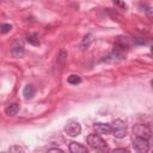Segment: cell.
Instances as JSON below:
<instances>
[{
    "label": "cell",
    "instance_id": "1",
    "mask_svg": "<svg viewBox=\"0 0 153 153\" xmlns=\"http://www.w3.org/2000/svg\"><path fill=\"white\" fill-rule=\"evenodd\" d=\"M110 127H111V133L115 135V137L122 139L127 135V127L122 120H115L110 124Z\"/></svg>",
    "mask_w": 153,
    "mask_h": 153
},
{
    "label": "cell",
    "instance_id": "2",
    "mask_svg": "<svg viewBox=\"0 0 153 153\" xmlns=\"http://www.w3.org/2000/svg\"><path fill=\"white\" fill-rule=\"evenodd\" d=\"M87 143L90 147L97 149V151H100V149H105L106 148V143L105 141L98 135V134H90L87 136Z\"/></svg>",
    "mask_w": 153,
    "mask_h": 153
},
{
    "label": "cell",
    "instance_id": "3",
    "mask_svg": "<svg viewBox=\"0 0 153 153\" xmlns=\"http://www.w3.org/2000/svg\"><path fill=\"white\" fill-rule=\"evenodd\" d=\"M133 145L137 153H148V151H149V142L146 139L135 136L133 139Z\"/></svg>",
    "mask_w": 153,
    "mask_h": 153
},
{
    "label": "cell",
    "instance_id": "4",
    "mask_svg": "<svg viewBox=\"0 0 153 153\" xmlns=\"http://www.w3.org/2000/svg\"><path fill=\"white\" fill-rule=\"evenodd\" d=\"M65 131L69 136H78L81 131V127L76 121L69 120V121H67V123L65 126Z\"/></svg>",
    "mask_w": 153,
    "mask_h": 153
},
{
    "label": "cell",
    "instance_id": "5",
    "mask_svg": "<svg viewBox=\"0 0 153 153\" xmlns=\"http://www.w3.org/2000/svg\"><path fill=\"white\" fill-rule=\"evenodd\" d=\"M134 133H135V136L137 137H142L146 140L151 137V129L145 124H136L134 127Z\"/></svg>",
    "mask_w": 153,
    "mask_h": 153
},
{
    "label": "cell",
    "instance_id": "6",
    "mask_svg": "<svg viewBox=\"0 0 153 153\" xmlns=\"http://www.w3.org/2000/svg\"><path fill=\"white\" fill-rule=\"evenodd\" d=\"M94 130L97 134H102V135H108V134H111V127L110 124H106V123H96L93 126Z\"/></svg>",
    "mask_w": 153,
    "mask_h": 153
},
{
    "label": "cell",
    "instance_id": "7",
    "mask_svg": "<svg viewBox=\"0 0 153 153\" xmlns=\"http://www.w3.org/2000/svg\"><path fill=\"white\" fill-rule=\"evenodd\" d=\"M69 151H71V153H88L87 148L84 145H81L79 142H74V141L69 143Z\"/></svg>",
    "mask_w": 153,
    "mask_h": 153
},
{
    "label": "cell",
    "instance_id": "8",
    "mask_svg": "<svg viewBox=\"0 0 153 153\" xmlns=\"http://www.w3.org/2000/svg\"><path fill=\"white\" fill-rule=\"evenodd\" d=\"M23 94H24L25 99H31L35 96V87L31 85H26L23 90Z\"/></svg>",
    "mask_w": 153,
    "mask_h": 153
},
{
    "label": "cell",
    "instance_id": "9",
    "mask_svg": "<svg viewBox=\"0 0 153 153\" xmlns=\"http://www.w3.org/2000/svg\"><path fill=\"white\" fill-rule=\"evenodd\" d=\"M12 56L13 57H22L24 55V48L22 45H16L12 48Z\"/></svg>",
    "mask_w": 153,
    "mask_h": 153
},
{
    "label": "cell",
    "instance_id": "10",
    "mask_svg": "<svg viewBox=\"0 0 153 153\" xmlns=\"http://www.w3.org/2000/svg\"><path fill=\"white\" fill-rule=\"evenodd\" d=\"M18 111H19V105H18V104H12V105H10V106L6 109V115H8V116H14V115L18 114Z\"/></svg>",
    "mask_w": 153,
    "mask_h": 153
},
{
    "label": "cell",
    "instance_id": "11",
    "mask_svg": "<svg viewBox=\"0 0 153 153\" xmlns=\"http://www.w3.org/2000/svg\"><path fill=\"white\" fill-rule=\"evenodd\" d=\"M26 41L30 44H32V45H38L39 44V39H38L37 33H30V35H27L26 36Z\"/></svg>",
    "mask_w": 153,
    "mask_h": 153
},
{
    "label": "cell",
    "instance_id": "12",
    "mask_svg": "<svg viewBox=\"0 0 153 153\" xmlns=\"http://www.w3.org/2000/svg\"><path fill=\"white\" fill-rule=\"evenodd\" d=\"M67 81H68L71 85H76V84H79V82L81 81V79H80V76H78V75H71V76L67 79Z\"/></svg>",
    "mask_w": 153,
    "mask_h": 153
},
{
    "label": "cell",
    "instance_id": "13",
    "mask_svg": "<svg viewBox=\"0 0 153 153\" xmlns=\"http://www.w3.org/2000/svg\"><path fill=\"white\" fill-rule=\"evenodd\" d=\"M91 42H92V36H91V35L85 36V38H84V41H82V43H81V48H82V49L87 48V47L90 45Z\"/></svg>",
    "mask_w": 153,
    "mask_h": 153
},
{
    "label": "cell",
    "instance_id": "14",
    "mask_svg": "<svg viewBox=\"0 0 153 153\" xmlns=\"http://www.w3.org/2000/svg\"><path fill=\"white\" fill-rule=\"evenodd\" d=\"M10 153H25V152H24V149L20 146L13 145V146L10 147Z\"/></svg>",
    "mask_w": 153,
    "mask_h": 153
},
{
    "label": "cell",
    "instance_id": "15",
    "mask_svg": "<svg viewBox=\"0 0 153 153\" xmlns=\"http://www.w3.org/2000/svg\"><path fill=\"white\" fill-rule=\"evenodd\" d=\"M11 29H12V26L10 24H2L0 26V33H7L11 31Z\"/></svg>",
    "mask_w": 153,
    "mask_h": 153
},
{
    "label": "cell",
    "instance_id": "16",
    "mask_svg": "<svg viewBox=\"0 0 153 153\" xmlns=\"http://www.w3.org/2000/svg\"><path fill=\"white\" fill-rule=\"evenodd\" d=\"M112 153H130L128 149H126V148H116Z\"/></svg>",
    "mask_w": 153,
    "mask_h": 153
},
{
    "label": "cell",
    "instance_id": "17",
    "mask_svg": "<svg viewBox=\"0 0 153 153\" xmlns=\"http://www.w3.org/2000/svg\"><path fill=\"white\" fill-rule=\"evenodd\" d=\"M47 153H65V152L61 151V149H59V148H51V149H49Z\"/></svg>",
    "mask_w": 153,
    "mask_h": 153
},
{
    "label": "cell",
    "instance_id": "18",
    "mask_svg": "<svg viewBox=\"0 0 153 153\" xmlns=\"http://www.w3.org/2000/svg\"><path fill=\"white\" fill-rule=\"evenodd\" d=\"M97 153H108V152H105V151H104V149H100V151H98V152H97Z\"/></svg>",
    "mask_w": 153,
    "mask_h": 153
},
{
    "label": "cell",
    "instance_id": "19",
    "mask_svg": "<svg viewBox=\"0 0 153 153\" xmlns=\"http://www.w3.org/2000/svg\"><path fill=\"white\" fill-rule=\"evenodd\" d=\"M1 153H5V152H1Z\"/></svg>",
    "mask_w": 153,
    "mask_h": 153
}]
</instances>
